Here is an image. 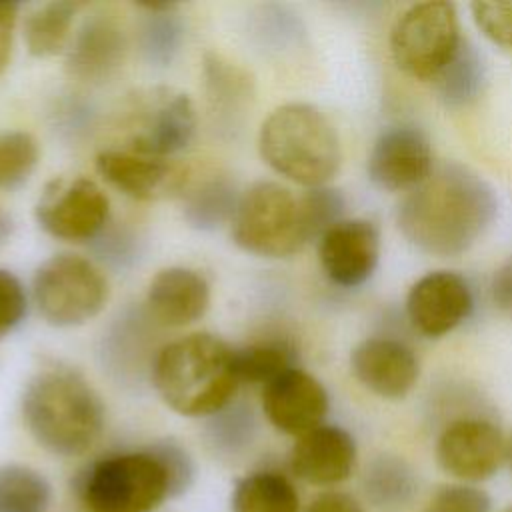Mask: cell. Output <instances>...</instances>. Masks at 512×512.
I'll return each mask as SVG.
<instances>
[{
	"mask_svg": "<svg viewBox=\"0 0 512 512\" xmlns=\"http://www.w3.org/2000/svg\"><path fill=\"white\" fill-rule=\"evenodd\" d=\"M490 496L470 484L440 486L426 502L424 512H490Z\"/></svg>",
	"mask_w": 512,
	"mask_h": 512,
	"instance_id": "cell-33",
	"label": "cell"
},
{
	"mask_svg": "<svg viewBox=\"0 0 512 512\" xmlns=\"http://www.w3.org/2000/svg\"><path fill=\"white\" fill-rule=\"evenodd\" d=\"M230 512H302V502L286 472L258 468L234 480Z\"/></svg>",
	"mask_w": 512,
	"mask_h": 512,
	"instance_id": "cell-21",
	"label": "cell"
},
{
	"mask_svg": "<svg viewBox=\"0 0 512 512\" xmlns=\"http://www.w3.org/2000/svg\"><path fill=\"white\" fill-rule=\"evenodd\" d=\"M302 512H364L358 498L342 490H324L316 494Z\"/></svg>",
	"mask_w": 512,
	"mask_h": 512,
	"instance_id": "cell-36",
	"label": "cell"
},
{
	"mask_svg": "<svg viewBox=\"0 0 512 512\" xmlns=\"http://www.w3.org/2000/svg\"><path fill=\"white\" fill-rule=\"evenodd\" d=\"M20 412L32 440L58 458L88 454L106 426V406L74 368L48 366L24 386Z\"/></svg>",
	"mask_w": 512,
	"mask_h": 512,
	"instance_id": "cell-3",
	"label": "cell"
},
{
	"mask_svg": "<svg viewBox=\"0 0 512 512\" xmlns=\"http://www.w3.org/2000/svg\"><path fill=\"white\" fill-rule=\"evenodd\" d=\"M260 402L270 426L294 438L324 424L330 410L324 384L298 366L264 384Z\"/></svg>",
	"mask_w": 512,
	"mask_h": 512,
	"instance_id": "cell-13",
	"label": "cell"
},
{
	"mask_svg": "<svg viewBox=\"0 0 512 512\" xmlns=\"http://www.w3.org/2000/svg\"><path fill=\"white\" fill-rule=\"evenodd\" d=\"M152 384L176 414L210 418L230 406L240 388L234 348L196 332L164 344L152 362Z\"/></svg>",
	"mask_w": 512,
	"mask_h": 512,
	"instance_id": "cell-4",
	"label": "cell"
},
{
	"mask_svg": "<svg viewBox=\"0 0 512 512\" xmlns=\"http://www.w3.org/2000/svg\"><path fill=\"white\" fill-rule=\"evenodd\" d=\"M104 272L80 254H54L32 276V300L40 316L56 328H74L96 318L108 302Z\"/></svg>",
	"mask_w": 512,
	"mask_h": 512,
	"instance_id": "cell-6",
	"label": "cell"
},
{
	"mask_svg": "<svg viewBox=\"0 0 512 512\" xmlns=\"http://www.w3.org/2000/svg\"><path fill=\"white\" fill-rule=\"evenodd\" d=\"M436 460L446 474L462 482H482L506 460V438L484 416H460L438 434Z\"/></svg>",
	"mask_w": 512,
	"mask_h": 512,
	"instance_id": "cell-11",
	"label": "cell"
},
{
	"mask_svg": "<svg viewBox=\"0 0 512 512\" xmlns=\"http://www.w3.org/2000/svg\"><path fill=\"white\" fill-rule=\"evenodd\" d=\"M40 160V146L30 132H0V188L14 190L22 186Z\"/></svg>",
	"mask_w": 512,
	"mask_h": 512,
	"instance_id": "cell-29",
	"label": "cell"
},
{
	"mask_svg": "<svg viewBox=\"0 0 512 512\" xmlns=\"http://www.w3.org/2000/svg\"><path fill=\"white\" fill-rule=\"evenodd\" d=\"M240 194L226 176H212L184 196V220L198 230H214L232 222Z\"/></svg>",
	"mask_w": 512,
	"mask_h": 512,
	"instance_id": "cell-24",
	"label": "cell"
},
{
	"mask_svg": "<svg viewBox=\"0 0 512 512\" xmlns=\"http://www.w3.org/2000/svg\"><path fill=\"white\" fill-rule=\"evenodd\" d=\"M350 370L372 394L386 400H400L416 386L420 360L406 342L388 336H372L352 348Z\"/></svg>",
	"mask_w": 512,
	"mask_h": 512,
	"instance_id": "cell-17",
	"label": "cell"
},
{
	"mask_svg": "<svg viewBox=\"0 0 512 512\" xmlns=\"http://www.w3.org/2000/svg\"><path fill=\"white\" fill-rule=\"evenodd\" d=\"M258 152L276 174L304 188L326 186L342 162L334 124L308 102H288L272 110L258 130Z\"/></svg>",
	"mask_w": 512,
	"mask_h": 512,
	"instance_id": "cell-5",
	"label": "cell"
},
{
	"mask_svg": "<svg viewBox=\"0 0 512 512\" xmlns=\"http://www.w3.org/2000/svg\"><path fill=\"white\" fill-rule=\"evenodd\" d=\"M126 38L122 28L108 16L88 18L68 50V70L80 80H104L124 60Z\"/></svg>",
	"mask_w": 512,
	"mask_h": 512,
	"instance_id": "cell-20",
	"label": "cell"
},
{
	"mask_svg": "<svg viewBox=\"0 0 512 512\" xmlns=\"http://www.w3.org/2000/svg\"><path fill=\"white\" fill-rule=\"evenodd\" d=\"M78 2L58 0L32 10L24 20V42L32 56L48 58L60 54L68 40Z\"/></svg>",
	"mask_w": 512,
	"mask_h": 512,
	"instance_id": "cell-23",
	"label": "cell"
},
{
	"mask_svg": "<svg viewBox=\"0 0 512 512\" xmlns=\"http://www.w3.org/2000/svg\"><path fill=\"white\" fill-rule=\"evenodd\" d=\"M34 218L56 240L84 242L104 230L110 218V200L90 178L58 176L38 196Z\"/></svg>",
	"mask_w": 512,
	"mask_h": 512,
	"instance_id": "cell-10",
	"label": "cell"
},
{
	"mask_svg": "<svg viewBox=\"0 0 512 512\" xmlns=\"http://www.w3.org/2000/svg\"><path fill=\"white\" fill-rule=\"evenodd\" d=\"M356 458V440L346 428L320 424L294 440L288 452V470L306 484L330 488L350 478Z\"/></svg>",
	"mask_w": 512,
	"mask_h": 512,
	"instance_id": "cell-18",
	"label": "cell"
},
{
	"mask_svg": "<svg viewBox=\"0 0 512 512\" xmlns=\"http://www.w3.org/2000/svg\"><path fill=\"white\" fill-rule=\"evenodd\" d=\"M230 228L238 248L262 258H288L306 244L298 196L270 180L240 194Z\"/></svg>",
	"mask_w": 512,
	"mask_h": 512,
	"instance_id": "cell-7",
	"label": "cell"
},
{
	"mask_svg": "<svg viewBox=\"0 0 512 512\" xmlns=\"http://www.w3.org/2000/svg\"><path fill=\"white\" fill-rule=\"evenodd\" d=\"M486 80V68L478 50L462 40L450 64L432 80L438 98L448 106H466L474 102Z\"/></svg>",
	"mask_w": 512,
	"mask_h": 512,
	"instance_id": "cell-26",
	"label": "cell"
},
{
	"mask_svg": "<svg viewBox=\"0 0 512 512\" xmlns=\"http://www.w3.org/2000/svg\"><path fill=\"white\" fill-rule=\"evenodd\" d=\"M234 360L240 382L264 386L296 366V348L284 338H268L234 348Z\"/></svg>",
	"mask_w": 512,
	"mask_h": 512,
	"instance_id": "cell-27",
	"label": "cell"
},
{
	"mask_svg": "<svg viewBox=\"0 0 512 512\" xmlns=\"http://www.w3.org/2000/svg\"><path fill=\"white\" fill-rule=\"evenodd\" d=\"M502 512H512V506H508V508H504Z\"/></svg>",
	"mask_w": 512,
	"mask_h": 512,
	"instance_id": "cell-41",
	"label": "cell"
},
{
	"mask_svg": "<svg viewBox=\"0 0 512 512\" xmlns=\"http://www.w3.org/2000/svg\"><path fill=\"white\" fill-rule=\"evenodd\" d=\"M28 308L26 290L20 282V278L0 268V338L10 334L22 320Z\"/></svg>",
	"mask_w": 512,
	"mask_h": 512,
	"instance_id": "cell-35",
	"label": "cell"
},
{
	"mask_svg": "<svg viewBox=\"0 0 512 512\" xmlns=\"http://www.w3.org/2000/svg\"><path fill=\"white\" fill-rule=\"evenodd\" d=\"M12 232H14V220H12V216H10L4 208H0V246L8 242V238L12 236Z\"/></svg>",
	"mask_w": 512,
	"mask_h": 512,
	"instance_id": "cell-39",
	"label": "cell"
},
{
	"mask_svg": "<svg viewBox=\"0 0 512 512\" xmlns=\"http://www.w3.org/2000/svg\"><path fill=\"white\" fill-rule=\"evenodd\" d=\"M210 306V284L192 268L168 266L154 274L146 290V310L166 328H182L200 320Z\"/></svg>",
	"mask_w": 512,
	"mask_h": 512,
	"instance_id": "cell-19",
	"label": "cell"
},
{
	"mask_svg": "<svg viewBox=\"0 0 512 512\" xmlns=\"http://www.w3.org/2000/svg\"><path fill=\"white\" fill-rule=\"evenodd\" d=\"M194 460L176 440L102 454L72 478L82 512H156L194 482Z\"/></svg>",
	"mask_w": 512,
	"mask_h": 512,
	"instance_id": "cell-2",
	"label": "cell"
},
{
	"mask_svg": "<svg viewBox=\"0 0 512 512\" xmlns=\"http://www.w3.org/2000/svg\"><path fill=\"white\" fill-rule=\"evenodd\" d=\"M474 296L468 280L452 270L420 276L406 294V316L424 336L440 338L458 328L472 312Z\"/></svg>",
	"mask_w": 512,
	"mask_h": 512,
	"instance_id": "cell-14",
	"label": "cell"
},
{
	"mask_svg": "<svg viewBox=\"0 0 512 512\" xmlns=\"http://www.w3.org/2000/svg\"><path fill=\"white\" fill-rule=\"evenodd\" d=\"M504 462L508 464V470L512 474V434L506 438V460Z\"/></svg>",
	"mask_w": 512,
	"mask_h": 512,
	"instance_id": "cell-40",
	"label": "cell"
},
{
	"mask_svg": "<svg viewBox=\"0 0 512 512\" xmlns=\"http://www.w3.org/2000/svg\"><path fill=\"white\" fill-rule=\"evenodd\" d=\"M126 148L138 154L168 158L184 150L196 132V110L188 94L176 88H150L132 104Z\"/></svg>",
	"mask_w": 512,
	"mask_h": 512,
	"instance_id": "cell-9",
	"label": "cell"
},
{
	"mask_svg": "<svg viewBox=\"0 0 512 512\" xmlns=\"http://www.w3.org/2000/svg\"><path fill=\"white\" fill-rule=\"evenodd\" d=\"M16 18H18V4L0 2V74L10 64Z\"/></svg>",
	"mask_w": 512,
	"mask_h": 512,
	"instance_id": "cell-38",
	"label": "cell"
},
{
	"mask_svg": "<svg viewBox=\"0 0 512 512\" xmlns=\"http://www.w3.org/2000/svg\"><path fill=\"white\" fill-rule=\"evenodd\" d=\"M148 14L142 24V50L152 62L166 64L176 54L182 40V26L174 6H146Z\"/></svg>",
	"mask_w": 512,
	"mask_h": 512,
	"instance_id": "cell-31",
	"label": "cell"
},
{
	"mask_svg": "<svg viewBox=\"0 0 512 512\" xmlns=\"http://www.w3.org/2000/svg\"><path fill=\"white\" fill-rule=\"evenodd\" d=\"M298 202L306 244L312 240H320L324 232H328L334 224L344 220V194L328 184L308 188L302 196H298Z\"/></svg>",
	"mask_w": 512,
	"mask_h": 512,
	"instance_id": "cell-30",
	"label": "cell"
},
{
	"mask_svg": "<svg viewBox=\"0 0 512 512\" xmlns=\"http://www.w3.org/2000/svg\"><path fill=\"white\" fill-rule=\"evenodd\" d=\"M362 490L372 506L394 510L406 506L414 498L418 478L414 468L402 456L378 454L368 462L362 474Z\"/></svg>",
	"mask_w": 512,
	"mask_h": 512,
	"instance_id": "cell-22",
	"label": "cell"
},
{
	"mask_svg": "<svg viewBox=\"0 0 512 512\" xmlns=\"http://www.w3.org/2000/svg\"><path fill=\"white\" fill-rule=\"evenodd\" d=\"M434 168L432 144L416 126H390L372 144L366 170L386 192H410Z\"/></svg>",
	"mask_w": 512,
	"mask_h": 512,
	"instance_id": "cell-12",
	"label": "cell"
},
{
	"mask_svg": "<svg viewBox=\"0 0 512 512\" xmlns=\"http://www.w3.org/2000/svg\"><path fill=\"white\" fill-rule=\"evenodd\" d=\"M496 214V192L478 172L460 162H442L400 200L396 224L418 250L454 258L484 236Z\"/></svg>",
	"mask_w": 512,
	"mask_h": 512,
	"instance_id": "cell-1",
	"label": "cell"
},
{
	"mask_svg": "<svg viewBox=\"0 0 512 512\" xmlns=\"http://www.w3.org/2000/svg\"><path fill=\"white\" fill-rule=\"evenodd\" d=\"M318 258L332 284L358 288L378 266L380 230L372 220L344 218L318 240Z\"/></svg>",
	"mask_w": 512,
	"mask_h": 512,
	"instance_id": "cell-15",
	"label": "cell"
},
{
	"mask_svg": "<svg viewBox=\"0 0 512 512\" xmlns=\"http://www.w3.org/2000/svg\"><path fill=\"white\" fill-rule=\"evenodd\" d=\"M98 174L134 200H164L184 194L188 172L182 164L132 152L128 148L102 150L96 156Z\"/></svg>",
	"mask_w": 512,
	"mask_h": 512,
	"instance_id": "cell-16",
	"label": "cell"
},
{
	"mask_svg": "<svg viewBox=\"0 0 512 512\" xmlns=\"http://www.w3.org/2000/svg\"><path fill=\"white\" fill-rule=\"evenodd\" d=\"M470 12L490 42L512 48V2H472Z\"/></svg>",
	"mask_w": 512,
	"mask_h": 512,
	"instance_id": "cell-34",
	"label": "cell"
},
{
	"mask_svg": "<svg viewBox=\"0 0 512 512\" xmlns=\"http://www.w3.org/2000/svg\"><path fill=\"white\" fill-rule=\"evenodd\" d=\"M208 446L222 458H238L250 450L256 440V418L250 408L230 404L210 416L206 426Z\"/></svg>",
	"mask_w": 512,
	"mask_h": 512,
	"instance_id": "cell-28",
	"label": "cell"
},
{
	"mask_svg": "<svg viewBox=\"0 0 512 512\" xmlns=\"http://www.w3.org/2000/svg\"><path fill=\"white\" fill-rule=\"evenodd\" d=\"M462 40L452 2H418L396 18L390 30V56L406 76L432 82L450 64Z\"/></svg>",
	"mask_w": 512,
	"mask_h": 512,
	"instance_id": "cell-8",
	"label": "cell"
},
{
	"mask_svg": "<svg viewBox=\"0 0 512 512\" xmlns=\"http://www.w3.org/2000/svg\"><path fill=\"white\" fill-rule=\"evenodd\" d=\"M490 296L498 312L512 320V256L496 268L490 282Z\"/></svg>",
	"mask_w": 512,
	"mask_h": 512,
	"instance_id": "cell-37",
	"label": "cell"
},
{
	"mask_svg": "<svg viewBox=\"0 0 512 512\" xmlns=\"http://www.w3.org/2000/svg\"><path fill=\"white\" fill-rule=\"evenodd\" d=\"M52 502V484L30 464H0V512H46Z\"/></svg>",
	"mask_w": 512,
	"mask_h": 512,
	"instance_id": "cell-25",
	"label": "cell"
},
{
	"mask_svg": "<svg viewBox=\"0 0 512 512\" xmlns=\"http://www.w3.org/2000/svg\"><path fill=\"white\" fill-rule=\"evenodd\" d=\"M204 74L208 96L214 106L236 110L242 102H246V96L250 94V82L242 70L230 66V62L218 56H208L204 62Z\"/></svg>",
	"mask_w": 512,
	"mask_h": 512,
	"instance_id": "cell-32",
	"label": "cell"
}]
</instances>
